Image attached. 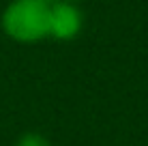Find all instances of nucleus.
I'll return each instance as SVG.
<instances>
[{"label":"nucleus","mask_w":148,"mask_h":146,"mask_svg":"<svg viewBox=\"0 0 148 146\" xmlns=\"http://www.w3.org/2000/svg\"><path fill=\"white\" fill-rule=\"evenodd\" d=\"M0 26L15 43H41L49 37V4L37 0H11L0 15Z\"/></svg>","instance_id":"1"},{"label":"nucleus","mask_w":148,"mask_h":146,"mask_svg":"<svg viewBox=\"0 0 148 146\" xmlns=\"http://www.w3.org/2000/svg\"><path fill=\"white\" fill-rule=\"evenodd\" d=\"M84 28V13L75 2L56 0L49 4V37L56 41H73Z\"/></svg>","instance_id":"2"},{"label":"nucleus","mask_w":148,"mask_h":146,"mask_svg":"<svg viewBox=\"0 0 148 146\" xmlns=\"http://www.w3.org/2000/svg\"><path fill=\"white\" fill-rule=\"evenodd\" d=\"M13 146H52V142L39 131H26L15 140Z\"/></svg>","instance_id":"3"},{"label":"nucleus","mask_w":148,"mask_h":146,"mask_svg":"<svg viewBox=\"0 0 148 146\" xmlns=\"http://www.w3.org/2000/svg\"><path fill=\"white\" fill-rule=\"evenodd\" d=\"M37 2H45V4H52V2H56V0H37Z\"/></svg>","instance_id":"4"},{"label":"nucleus","mask_w":148,"mask_h":146,"mask_svg":"<svg viewBox=\"0 0 148 146\" xmlns=\"http://www.w3.org/2000/svg\"><path fill=\"white\" fill-rule=\"evenodd\" d=\"M64 2H79V0H64Z\"/></svg>","instance_id":"5"}]
</instances>
